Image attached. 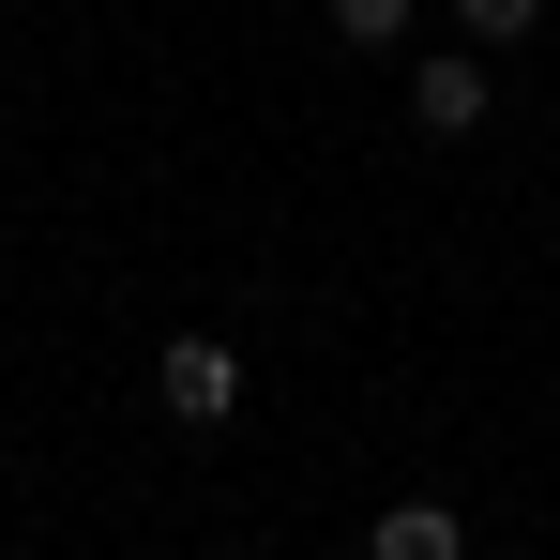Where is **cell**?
<instances>
[{"label":"cell","mask_w":560,"mask_h":560,"mask_svg":"<svg viewBox=\"0 0 560 560\" xmlns=\"http://www.w3.org/2000/svg\"><path fill=\"white\" fill-rule=\"evenodd\" d=\"M485 61H500V46H424V61H409V121H424V137H485V92H500Z\"/></svg>","instance_id":"7a4b0ae2"},{"label":"cell","mask_w":560,"mask_h":560,"mask_svg":"<svg viewBox=\"0 0 560 560\" xmlns=\"http://www.w3.org/2000/svg\"><path fill=\"white\" fill-rule=\"evenodd\" d=\"M409 15H424V0H334V31H349V46H409Z\"/></svg>","instance_id":"5b68a950"},{"label":"cell","mask_w":560,"mask_h":560,"mask_svg":"<svg viewBox=\"0 0 560 560\" xmlns=\"http://www.w3.org/2000/svg\"><path fill=\"white\" fill-rule=\"evenodd\" d=\"M530 15H546V0H455V31H469V46H530Z\"/></svg>","instance_id":"277c9868"},{"label":"cell","mask_w":560,"mask_h":560,"mask_svg":"<svg viewBox=\"0 0 560 560\" xmlns=\"http://www.w3.org/2000/svg\"><path fill=\"white\" fill-rule=\"evenodd\" d=\"M152 409H167V424H197V440H212V424H243V349H228V334H167Z\"/></svg>","instance_id":"6da1fadb"},{"label":"cell","mask_w":560,"mask_h":560,"mask_svg":"<svg viewBox=\"0 0 560 560\" xmlns=\"http://www.w3.org/2000/svg\"><path fill=\"white\" fill-rule=\"evenodd\" d=\"M364 560H469V515H455V500H378Z\"/></svg>","instance_id":"3957f363"}]
</instances>
